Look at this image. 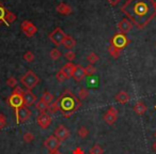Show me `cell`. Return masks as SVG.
I'll use <instances>...</instances> for the list:
<instances>
[{"mask_svg": "<svg viewBox=\"0 0 156 154\" xmlns=\"http://www.w3.org/2000/svg\"><path fill=\"white\" fill-rule=\"evenodd\" d=\"M137 29H143L156 16L154 0H127L121 8Z\"/></svg>", "mask_w": 156, "mask_h": 154, "instance_id": "cell-1", "label": "cell"}, {"mask_svg": "<svg viewBox=\"0 0 156 154\" xmlns=\"http://www.w3.org/2000/svg\"><path fill=\"white\" fill-rule=\"evenodd\" d=\"M85 71H86V75L88 76H92L96 73V69L93 64H89L85 67Z\"/></svg>", "mask_w": 156, "mask_h": 154, "instance_id": "cell-29", "label": "cell"}, {"mask_svg": "<svg viewBox=\"0 0 156 154\" xmlns=\"http://www.w3.org/2000/svg\"><path fill=\"white\" fill-rule=\"evenodd\" d=\"M88 134H89V131H88L87 127H85V126H81V127L78 130V135H79L81 138H86V137L88 136Z\"/></svg>", "mask_w": 156, "mask_h": 154, "instance_id": "cell-36", "label": "cell"}, {"mask_svg": "<svg viewBox=\"0 0 156 154\" xmlns=\"http://www.w3.org/2000/svg\"><path fill=\"white\" fill-rule=\"evenodd\" d=\"M47 110L49 111V113H51V115H54V113H56L57 111L60 110V106H59V102H58V98H57L56 101H54L52 103H50L49 105H48V108Z\"/></svg>", "mask_w": 156, "mask_h": 154, "instance_id": "cell-21", "label": "cell"}, {"mask_svg": "<svg viewBox=\"0 0 156 154\" xmlns=\"http://www.w3.org/2000/svg\"><path fill=\"white\" fill-rule=\"evenodd\" d=\"M23 100H24V105L27 107H31L35 102H37V95L33 93L31 90H26L23 94Z\"/></svg>", "mask_w": 156, "mask_h": 154, "instance_id": "cell-11", "label": "cell"}, {"mask_svg": "<svg viewBox=\"0 0 156 154\" xmlns=\"http://www.w3.org/2000/svg\"><path fill=\"white\" fill-rule=\"evenodd\" d=\"M55 136L62 142V141H65L69 137V131L64 125H60L55 131Z\"/></svg>", "mask_w": 156, "mask_h": 154, "instance_id": "cell-12", "label": "cell"}, {"mask_svg": "<svg viewBox=\"0 0 156 154\" xmlns=\"http://www.w3.org/2000/svg\"><path fill=\"white\" fill-rule=\"evenodd\" d=\"M86 71H85V67L83 66V65H80V64H77L76 65V67H75V71H74V73H73V77L74 79H75L76 81H83L85 79V77H86Z\"/></svg>", "mask_w": 156, "mask_h": 154, "instance_id": "cell-13", "label": "cell"}, {"mask_svg": "<svg viewBox=\"0 0 156 154\" xmlns=\"http://www.w3.org/2000/svg\"><path fill=\"white\" fill-rule=\"evenodd\" d=\"M16 85H17V81H16L15 77L11 76V77H9V78H8L7 86H9V87H11V88H15Z\"/></svg>", "mask_w": 156, "mask_h": 154, "instance_id": "cell-35", "label": "cell"}, {"mask_svg": "<svg viewBox=\"0 0 156 154\" xmlns=\"http://www.w3.org/2000/svg\"><path fill=\"white\" fill-rule=\"evenodd\" d=\"M115 100H117V102L121 103V104H126L129 101V95H128V93L126 91H120L115 95Z\"/></svg>", "mask_w": 156, "mask_h": 154, "instance_id": "cell-17", "label": "cell"}, {"mask_svg": "<svg viewBox=\"0 0 156 154\" xmlns=\"http://www.w3.org/2000/svg\"><path fill=\"white\" fill-rule=\"evenodd\" d=\"M75 67H76V65L74 64V63L67 62L63 65V67L61 69V71H62L63 73L67 76V78H69V77L73 76V73H74V71H75Z\"/></svg>", "mask_w": 156, "mask_h": 154, "instance_id": "cell-15", "label": "cell"}, {"mask_svg": "<svg viewBox=\"0 0 156 154\" xmlns=\"http://www.w3.org/2000/svg\"><path fill=\"white\" fill-rule=\"evenodd\" d=\"M22 85L26 88L27 90H32L37 84L40 83L39 76L32 71H28L22 78H20Z\"/></svg>", "mask_w": 156, "mask_h": 154, "instance_id": "cell-3", "label": "cell"}, {"mask_svg": "<svg viewBox=\"0 0 156 154\" xmlns=\"http://www.w3.org/2000/svg\"><path fill=\"white\" fill-rule=\"evenodd\" d=\"M134 111L137 113L138 116H142L143 113L147 111V106L144 105V103L143 102H137L136 104H135V106H134Z\"/></svg>", "mask_w": 156, "mask_h": 154, "instance_id": "cell-18", "label": "cell"}, {"mask_svg": "<svg viewBox=\"0 0 156 154\" xmlns=\"http://www.w3.org/2000/svg\"><path fill=\"white\" fill-rule=\"evenodd\" d=\"M5 13H7V10H5L3 3L0 1V25L1 24H5Z\"/></svg>", "mask_w": 156, "mask_h": 154, "instance_id": "cell-25", "label": "cell"}, {"mask_svg": "<svg viewBox=\"0 0 156 154\" xmlns=\"http://www.w3.org/2000/svg\"><path fill=\"white\" fill-rule=\"evenodd\" d=\"M117 119H118V116L111 113L110 111H107V113H105V116H104L105 122H106L107 124H109V125H112V124H115V121H117Z\"/></svg>", "mask_w": 156, "mask_h": 154, "instance_id": "cell-20", "label": "cell"}, {"mask_svg": "<svg viewBox=\"0 0 156 154\" xmlns=\"http://www.w3.org/2000/svg\"><path fill=\"white\" fill-rule=\"evenodd\" d=\"M49 154H62V153H61V152H59L58 150H57V151H52V152H50Z\"/></svg>", "mask_w": 156, "mask_h": 154, "instance_id": "cell-42", "label": "cell"}, {"mask_svg": "<svg viewBox=\"0 0 156 154\" xmlns=\"http://www.w3.org/2000/svg\"><path fill=\"white\" fill-rule=\"evenodd\" d=\"M60 145H61V141L59 140L55 135L54 136H52V135L49 136L45 141H44V145H45L50 152L57 151V150L59 149V147H60Z\"/></svg>", "mask_w": 156, "mask_h": 154, "instance_id": "cell-9", "label": "cell"}, {"mask_svg": "<svg viewBox=\"0 0 156 154\" xmlns=\"http://www.w3.org/2000/svg\"><path fill=\"white\" fill-rule=\"evenodd\" d=\"M73 154H85V152L83 151L81 148H76V149L73 151Z\"/></svg>", "mask_w": 156, "mask_h": 154, "instance_id": "cell-40", "label": "cell"}, {"mask_svg": "<svg viewBox=\"0 0 156 154\" xmlns=\"http://www.w3.org/2000/svg\"><path fill=\"white\" fill-rule=\"evenodd\" d=\"M5 20V25H7V26H9L10 24H12V23H14L16 20V15L13 13V12L7 11Z\"/></svg>", "mask_w": 156, "mask_h": 154, "instance_id": "cell-24", "label": "cell"}, {"mask_svg": "<svg viewBox=\"0 0 156 154\" xmlns=\"http://www.w3.org/2000/svg\"><path fill=\"white\" fill-rule=\"evenodd\" d=\"M155 137H156V133H155Z\"/></svg>", "mask_w": 156, "mask_h": 154, "instance_id": "cell-45", "label": "cell"}, {"mask_svg": "<svg viewBox=\"0 0 156 154\" xmlns=\"http://www.w3.org/2000/svg\"><path fill=\"white\" fill-rule=\"evenodd\" d=\"M65 58H66V60H69V62H71V61H73L74 59H75L76 55L74 52H72V50H69V52H66V54L64 55Z\"/></svg>", "mask_w": 156, "mask_h": 154, "instance_id": "cell-37", "label": "cell"}, {"mask_svg": "<svg viewBox=\"0 0 156 154\" xmlns=\"http://www.w3.org/2000/svg\"><path fill=\"white\" fill-rule=\"evenodd\" d=\"M118 28H119L120 32H122V33L125 34V33L129 32V31L132 30L133 24L128 18H124V20H122L121 22L118 24Z\"/></svg>", "mask_w": 156, "mask_h": 154, "instance_id": "cell-14", "label": "cell"}, {"mask_svg": "<svg viewBox=\"0 0 156 154\" xmlns=\"http://www.w3.org/2000/svg\"><path fill=\"white\" fill-rule=\"evenodd\" d=\"M56 10L58 13L62 14V15H69L72 12V8L69 5H67L66 3H60V5H58Z\"/></svg>", "mask_w": 156, "mask_h": 154, "instance_id": "cell-16", "label": "cell"}, {"mask_svg": "<svg viewBox=\"0 0 156 154\" xmlns=\"http://www.w3.org/2000/svg\"><path fill=\"white\" fill-rule=\"evenodd\" d=\"M107 1H108V2L110 3L111 5H117L118 3L121 1V0H107Z\"/></svg>", "mask_w": 156, "mask_h": 154, "instance_id": "cell-41", "label": "cell"}, {"mask_svg": "<svg viewBox=\"0 0 156 154\" xmlns=\"http://www.w3.org/2000/svg\"><path fill=\"white\" fill-rule=\"evenodd\" d=\"M7 102H8V105L11 106L12 108H14V109H17V108H20V107L24 106L23 95L17 94V93H14V92H12L11 95L8 98Z\"/></svg>", "mask_w": 156, "mask_h": 154, "instance_id": "cell-7", "label": "cell"}, {"mask_svg": "<svg viewBox=\"0 0 156 154\" xmlns=\"http://www.w3.org/2000/svg\"><path fill=\"white\" fill-rule=\"evenodd\" d=\"M24 60L27 61V62H32L34 60V54L32 52H27L24 55Z\"/></svg>", "mask_w": 156, "mask_h": 154, "instance_id": "cell-34", "label": "cell"}, {"mask_svg": "<svg viewBox=\"0 0 156 154\" xmlns=\"http://www.w3.org/2000/svg\"><path fill=\"white\" fill-rule=\"evenodd\" d=\"M41 101H43L44 103H46V104L49 105L50 103H52V101H54V95H52L49 91H45L43 94H42Z\"/></svg>", "mask_w": 156, "mask_h": 154, "instance_id": "cell-23", "label": "cell"}, {"mask_svg": "<svg viewBox=\"0 0 156 154\" xmlns=\"http://www.w3.org/2000/svg\"><path fill=\"white\" fill-rule=\"evenodd\" d=\"M56 78H57V81H60V83H64V81L67 79V76L60 70V71L56 74Z\"/></svg>", "mask_w": 156, "mask_h": 154, "instance_id": "cell-31", "label": "cell"}, {"mask_svg": "<svg viewBox=\"0 0 156 154\" xmlns=\"http://www.w3.org/2000/svg\"><path fill=\"white\" fill-rule=\"evenodd\" d=\"M49 56L52 60H58V59L61 57V52L58 49V48H52V49L50 50Z\"/></svg>", "mask_w": 156, "mask_h": 154, "instance_id": "cell-27", "label": "cell"}, {"mask_svg": "<svg viewBox=\"0 0 156 154\" xmlns=\"http://www.w3.org/2000/svg\"><path fill=\"white\" fill-rule=\"evenodd\" d=\"M35 107H37V110L41 111V113H45V111L47 110V108H48V104H46V103H44L43 101L40 100L39 102H37Z\"/></svg>", "mask_w": 156, "mask_h": 154, "instance_id": "cell-26", "label": "cell"}, {"mask_svg": "<svg viewBox=\"0 0 156 154\" xmlns=\"http://www.w3.org/2000/svg\"><path fill=\"white\" fill-rule=\"evenodd\" d=\"M98 56L95 54V52H91V54H89L88 55V57H87V60L90 62V64H94V63H96L98 61Z\"/></svg>", "mask_w": 156, "mask_h": 154, "instance_id": "cell-30", "label": "cell"}, {"mask_svg": "<svg viewBox=\"0 0 156 154\" xmlns=\"http://www.w3.org/2000/svg\"><path fill=\"white\" fill-rule=\"evenodd\" d=\"M88 95H89V92H88V90L86 89V88H83V89H80L78 91V98H80V100L87 98Z\"/></svg>", "mask_w": 156, "mask_h": 154, "instance_id": "cell-32", "label": "cell"}, {"mask_svg": "<svg viewBox=\"0 0 156 154\" xmlns=\"http://www.w3.org/2000/svg\"><path fill=\"white\" fill-rule=\"evenodd\" d=\"M155 10H156V1H155Z\"/></svg>", "mask_w": 156, "mask_h": 154, "instance_id": "cell-44", "label": "cell"}, {"mask_svg": "<svg viewBox=\"0 0 156 154\" xmlns=\"http://www.w3.org/2000/svg\"><path fill=\"white\" fill-rule=\"evenodd\" d=\"M129 43H130V40L122 32H117L110 40L111 45H113L115 47L119 48V49H121V50L123 49L124 47H126Z\"/></svg>", "mask_w": 156, "mask_h": 154, "instance_id": "cell-4", "label": "cell"}, {"mask_svg": "<svg viewBox=\"0 0 156 154\" xmlns=\"http://www.w3.org/2000/svg\"><path fill=\"white\" fill-rule=\"evenodd\" d=\"M108 52H109V55H110V56L112 57V58H115V59L119 58L120 55H121V49L115 47V46L111 45V44H110V46L108 47Z\"/></svg>", "mask_w": 156, "mask_h": 154, "instance_id": "cell-22", "label": "cell"}, {"mask_svg": "<svg viewBox=\"0 0 156 154\" xmlns=\"http://www.w3.org/2000/svg\"><path fill=\"white\" fill-rule=\"evenodd\" d=\"M37 124H39L42 128L45 130V128H47L48 126L50 125V123H51V118H50V116L48 115V113H41L37 116Z\"/></svg>", "mask_w": 156, "mask_h": 154, "instance_id": "cell-10", "label": "cell"}, {"mask_svg": "<svg viewBox=\"0 0 156 154\" xmlns=\"http://www.w3.org/2000/svg\"><path fill=\"white\" fill-rule=\"evenodd\" d=\"M66 34L64 33V31L61 28H56L51 33L49 34V40L55 44L56 46H59L63 43Z\"/></svg>", "mask_w": 156, "mask_h": 154, "instance_id": "cell-6", "label": "cell"}, {"mask_svg": "<svg viewBox=\"0 0 156 154\" xmlns=\"http://www.w3.org/2000/svg\"><path fill=\"white\" fill-rule=\"evenodd\" d=\"M15 115H16V120H17V123H24V122L28 121L30 119L31 115H32V111L29 109V107L27 106H22L20 108L15 109Z\"/></svg>", "mask_w": 156, "mask_h": 154, "instance_id": "cell-5", "label": "cell"}, {"mask_svg": "<svg viewBox=\"0 0 156 154\" xmlns=\"http://www.w3.org/2000/svg\"><path fill=\"white\" fill-rule=\"evenodd\" d=\"M33 139H34V135H33L31 132H27L24 134V141L25 142L29 143V142H31Z\"/></svg>", "mask_w": 156, "mask_h": 154, "instance_id": "cell-33", "label": "cell"}, {"mask_svg": "<svg viewBox=\"0 0 156 154\" xmlns=\"http://www.w3.org/2000/svg\"><path fill=\"white\" fill-rule=\"evenodd\" d=\"M13 92H14V93L20 94V95H23V94L25 93V91H24V90H23L20 87H18V86H16V87H15V89H14V91H13Z\"/></svg>", "mask_w": 156, "mask_h": 154, "instance_id": "cell-39", "label": "cell"}, {"mask_svg": "<svg viewBox=\"0 0 156 154\" xmlns=\"http://www.w3.org/2000/svg\"><path fill=\"white\" fill-rule=\"evenodd\" d=\"M5 125H7V118H5V115L0 113V130L5 127Z\"/></svg>", "mask_w": 156, "mask_h": 154, "instance_id": "cell-38", "label": "cell"}, {"mask_svg": "<svg viewBox=\"0 0 156 154\" xmlns=\"http://www.w3.org/2000/svg\"><path fill=\"white\" fill-rule=\"evenodd\" d=\"M153 149H154V151H156V141L153 143Z\"/></svg>", "mask_w": 156, "mask_h": 154, "instance_id": "cell-43", "label": "cell"}, {"mask_svg": "<svg viewBox=\"0 0 156 154\" xmlns=\"http://www.w3.org/2000/svg\"><path fill=\"white\" fill-rule=\"evenodd\" d=\"M62 44L65 48H67L69 50H71L72 48H74L76 46V41L74 40V38L69 37V35H66Z\"/></svg>", "mask_w": 156, "mask_h": 154, "instance_id": "cell-19", "label": "cell"}, {"mask_svg": "<svg viewBox=\"0 0 156 154\" xmlns=\"http://www.w3.org/2000/svg\"><path fill=\"white\" fill-rule=\"evenodd\" d=\"M104 150L100 145H94L93 147L90 149V154H103Z\"/></svg>", "mask_w": 156, "mask_h": 154, "instance_id": "cell-28", "label": "cell"}, {"mask_svg": "<svg viewBox=\"0 0 156 154\" xmlns=\"http://www.w3.org/2000/svg\"><path fill=\"white\" fill-rule=\"evenodd\" d=\"M58 102L61 113L65 118L72 117L76 113V110L81 107V102L69 89L63 91V93L58 98Z\"/></svg>", "mask_w": 156, "mask_h": 154, "instance_id": "cell-2", "label": "cell"}, {"mask_svg": "<svg viewBox=\"0 0 156 154\" xmlns=\"http://www.w3.org/2000/svg\"><path fill=\"white\" fill-rule=\"evenodd\" d=\"M22 27V31L26 34V37L28 38H31L37 33V28L30 22V20H24L20 25Z\"/></svg>", "mask_w": 156, "mask_h": 154, "instance_id": "cell-8", "label": "cell"}]
</instances>
